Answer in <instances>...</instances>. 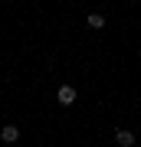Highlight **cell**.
<instances>
[{
    "mask_svg": "<svg viewBox=\"0 0 141 147\" xmlns=\"http://www.w3.org/2000/svg\"><path fill=\"white\" fill-rule=\"evenodd\" d=\"M56 101H59V105H76V88H72V85H59Z\"/></svg>",
    "mask_w": 141,
    "mask_h": 147,
    "instance_id": "1",
    "label": "cell"
},
{
    "mask_svg": "<svg viewBox=\"0 0 141 147\" xmlns=\"http://www.w3.org/2000/svg\"><path fill=\"white\" fill-rule=\"evenodd\" d=\"M0 141H3V144H16V141H20V127H16V124H3V127H0Z\"/></svg>",
    "mask_w": 141,
    "mask_h": 147,
    "instance_id": "2",
    "label": "cell"
},
{
    "mask_svg": "<svg viewBox=\"0 0 141 147\" xmlns=\"http://www.w3.org/2000/svg\"><path fill=\"white\" fill-rule=\"evenodd\" d=\"M115 141H118V147H135V131L118 127V131H115Z\"/></svg>",
    "mask_w": 141,
    "mask_h": 147,
    "instance_id": "3",
    "label": "cell"
},
{
    "mask_svg": "<svg viewBox=\"0 0 141 147\" xmlns=\"http://www.w3.org/2000/svg\"><path fill=\"white\" fill-rule=\"evenodd\" d=\"M85 23H89V30H102V26H105V16H102V13H89Z\"/></svg>",
    "mask_w": 141,
    "mask_h": 147,
    "instance_id": "4",
    "label": "cell"
}]
</instances>
